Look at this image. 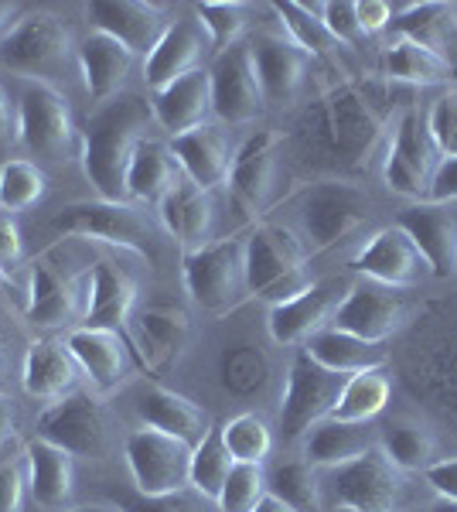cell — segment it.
I'll return each mask as SVG.
<instances>
[{
  "mask_svg": "<svg viewBox=\"0 0 457 512\" xmlns=\"http://www.w3.org/2000/svg\"><path fill=\"white\" fill-rule=\"evenodd\" d=\"M417 89H406L382 79L338 82L318 99L304 130L311 147L324 154L335 168L359 171L369 168L376 154H386L396 123L406 110H413Z\"/></svg>",
  "mask_w": 457,
  "mask_h": 512,
  "instance_id": "obj_1",
  "label": "cell"
},
{
  "mask_svg": "<svg viewBox=\"0 0 457 512\" xmlns=\"http://www.w3.org/2000/svg\"><path fill=\"white\" fill-rule=\"evenodd\" d=\"M154 110L144 96L120 93L99 103L86 120L79 137V158L89 185L103 202H130L127 198V171L137 147L151 137Z\"/></svg>",
  "mask_w": 457,
  "mask_h": 512,
  "instance_id": "obj_2",
  "label": "cell"
},
{
  "mask_svg": "<svg viewBox=\"0 0 457 512\" xmlns=\"http://www.w3.org/2000/svg\"><path fill=\"white\" fill-rule=\"evenodd\" d=\"M72 65H79V48L72 41V31L58 14L35 11L0 38V69L28 82L55 86L69 76Z\"/></svg>",
  "mask_w": 457,
  "mask_h": 512,
  "instance_id": "obj_3",
  "label": "cell"
},
{
  "mask_svg": "<svg viewBox=\"0 0 457 512\" xmlns=\"http://www.w3.org/2000/svg\"><path fill=\"white\" fill-rule=\"evenodd\" d=\"M307 250L301 236L290 226H267L253 229L246 236V284L249 294L267 301L270 308L287 304L294 297H301L307 287L314 284L307 274Z\"/></svg>",
  "mask_w": 457,
  "mask_h": 512,
  "instance_id": "obj_4",
  "label": "cell"
},
{
  "mask_svg": "<svg viewBox=\"0 0 457 512\" xmlns=\"http://www.w3.org/2000/svg\"><path fill=\"white\" fill-rule=\"evenodd\" d=\"M294 216L297 226H290L297 236H301L307 256L324 253L331 246L345 243L352 233H359L369 219V195L362 192L352 181H314L297 192L294 202Z\"/></svg>",
  "mask_w": 457,
  "mask_h": 512,
  "instance_id": "obj_5",
  "label": "cell"
},
{
  "mask_svg": "<svg viewBox=\"0 0 457 512\" xmlns=\"http://www.w3.org/2000/svg\"><path fill=\"white\" fill-rule=\"evenodd\" d=\"M403 495V468H396L379 444L348 465L321 472L324 512H396L403 506Z\"/></svg>",
  "mask_w": 457,
  "mask_h": 512,
  "instance_id": "obj_6",
  "label": "cell"
},
{
  "mask_svg": "<svg viewBox=\"0 0 457 512\" xmlns=\"http://www.w3.org/2000/svg\"><path fill=\"white\" fill-rule=\"evenodd\" d=\"M185 287L191 301L209 315H229L249 294L246 284V236H226L185 253Z\"/></svg>",
  "mask_w": 457,
  "mask_h": 512,
  "instance_id": "obj_7",
  "label": "cell"
},
{
  "mask_svg": "<svg viewBox=\"0 0 457 512\" xmlns=\"http://www.w3.org/2000/svg\"><path fill=\"white\" fill-rule=\"evenodd\" d=\"M444 161L434 134L427 127V113L420 106L406 110L396 123L393 137L382 154V181L393 188L396 195L413 198V202H427L434 175Z\"/></svg>",
  "mask_w": 457,
  "mask_h": 512,
  "instance_id": "obj_8",
  "label": "cell"
},
{
  "mask_svg": "<svg viewBox=\"0 0 457 512\" xmlns=\"http://www.w3.org/2000/svg\"><path fill=\"white\" fill-rule=\"evenodd\" d=\"M18 137L31 158L45 164L72 161L79 147L69 99L45 82H28L18 99Z\"/></svg>",
  "mask_w": 457,
  "mask_h": 512,
  "instance_id": "obj_9",
  "label": "cell"
},
{
  "mask_svg": "<svg viewBox=\"0 0 457 512\" xmlns=\"http://www.w3.org/2000/svg\"><path fill=\"white\" fill-rule=\"evenodd\" d=\"M345 383L348 376L331 373V369L318 366L311 355L297 352V359L290 362V373H287L284 403H280V434H284V441L287 444L304 441V434L314 424L328 420L338 396L345 390Z\"/></svg>",
  "mask_w": 457,
  "mask_h": 512,
  "instance_id": "obj_10",
  "label": "cell"
},
{
  "mask_svg": "<svg viewBox=\"0 0 457 512\" xmlns=\"http://www.w3.org/2000/svg\"><path fill=\"white\" fill-rule=\"evenodd\" d=\"M212 117L226 127H246L267 110V96H263L260 69H256V55L249 38L229 45L226 52L215 55L212 69Z\"/></svg>",
  "mask_w": 457,
  "mask_h": 512,
  "instance_id": "obj_11",
  "label": "cell"
},
{
  "mask_svg": "<svg viewBox=\"0 0 457 512\" xmlns=\"http://www.w3.org/2000/svg\"><path fill=\"white\" fill-rule=\"evenodd\" d=\"M52 229L62 236H86L99 243L120 246L137 256H147L151 222L134 202H72L55 212Z\"/></svg>",
  "mask_w": 457,
  "mask_h": 512,
  "instance_id": "obj_12",
  "label": "cell"
},
{
  "mask_svg": "<svg viewBox=\"0 0 457 512\" xmlns=\"http://www.w3.org/2000/svg\"><path fill=\"white\" fill-rule=\"evenodd\" d=\"M191 444L154 427H140L123 444V458L140 495H168L191 489Z\"/></svg>",
  "mask_w": 457,
  "mask_h": 512,
  "instance_id": "obj_13",
  "label": "cell"
},
{
  "mask_svg": "<svg viewBox=\"0 0 457 512\" xmlns=\"http://www.w3.org/2000/svg\"><path fill=\"white\" fill-rule=\"evenodd\" d=\"M86 284L89 270L82 277L62 270V263L55 260V250L41 253L31 263V280H28V304H24V318L35 332H55L72 321H82L86 315Z\"/></svg>",
  "mask_w": 457,
  "mask_h": 512,
  "instance_id": "obj_14",
  "label": "cell"
},
{
  "mask_svg": "<svg viewBox=\"0 0 457 512\" xmlns=\"http://www.w3.org/2000/svg\"><path fill=\"white\" fill-rule=\"evenodd\" d=\"M99 400L103 396L76 390L48 403V410L38 417V437L65 448L72 458H99L106 451V437H110Z\"/></svg>",
  "mask_w": 457,
  "mask_h": 512,
  "instance_id": "obj_15",
  "label": "cell"
},
{
  "mask_svg": "<svg viewBox=\"0 0 457 512\" xmlns=\"http://www.w3.org/2000/svg\"><path fill=\"white\" fill-rule=\"evenodd\" d=\"M69 352L76 355L82 376L93 383L96 396H113L116 390L144 373V362L130 345L127 332H99V328H76L65 338Z\"/></svg>",
  "mask_w": 457,
  "mask_h": 512,
  "instance_id": "obj_16",
  "label": "cell"
},
{
  "mask_svg": "<svg viewBox=\"0 0 457 512\" xmlns=\"http://www.w3.org/2000/svg\"><path fill=\"white\" fill-rule=\"evenodd\" d=\"M410 318V301L406 291L396 287H382L376 280H352L348 297L338 308L331 328H342L348 335H359L365 342H379L386 345Z\"/></svg>",
  "mask_w": 457,
  "mask_h": 512,
  "instance_id": "obj_17",
  "label": "cell"
},
{
  "mask_svg": "<svg viewBox=\"0 0 457 512\" xmlns=\"http://www.w3.org/2000/svg\"><path fill=\"white\" fill-rule=\"evenodd\" d=\"M277 147L280 137L273 130H256L243 140V147L232 158L229 171V195L239 205V212L246 216H263L273 205L277 195V175H280V161H277Z\"/></svg>",
  "mask_w": 457,
  "mask_h": 512,
  "instance_id": "obj_18",
  "label": "cell"
},
{
  "mask_svg": "<svg viewBox=\"0 0 457 512\" xmlns=\"http://www.w3.org/2000/svg\"><path fill=\"white\" fill-rule=\"evenodd\" d=\"M352 270L365 280H376L382 287L410 291L423 277H430V267L423 260L420 246L400 226L379 229L359 253L352 256Z\"/></svg>",
  "mask_w": 457,
  "mask_h": 512,
  "instance_id": "obj_19",
  "label": "cell"
},
{
  "mask_svg": "<svg viewBox=\"0 0 457 512\" xmlns=\"http://www.w3.org/2000/svg\"><path fill=\"white\" fill-rule=\"evenodd\" d=\"M348 287L352 280L345 277H328L311 284L301 297L287 304H277L270 308V335L277 345H304L307 338H314L324 328H331L338 308L348 297Z\"/></svg>",
  "mask_w": 457,
  "mask_h": 512,
  "instance_id": "obj_20",
  "label": "cell"
},
{
  "mask_svg": "<svg viewBox=\"0 0 457 512\" xmlns=\"http://www.w3.org/2000/svg\"><path fill=\"white\" fill-rule=\"evenodd\" d=\"M86 18L99 35H110L134 55H151V48L168 31V7L154 0H96L86 7Z\"/></svg>",
  "mask_w": 457,
  "mask_h": 512,
  "instance_id": "obj_21",
  "label": "cell"
},
{
  "mask_svg": "<svg viewBox=\"0 0 457 512\" xmlns=\"http://www.w3.org/2000/svg\"><path fill=\"white\" fill-rule=\"evenodd\" d=\"M256 55V69H260L263 96L267 106H290L307 86V72H311V55L301 45H294L284 28L280 31H260L249 38Z\"/></svg>",
  "mask_w": 457,
  "mask_h": 512,
  "instance_id": "obj_22",
  "label": "cell"
},
{
  "mask_svg": "<svg viewBox=\"0 0 457 512\" xmlns=\"http://www.w3.org/2000/svg\"><path fill=\"white\" fill-rule=\"evenodd\" d=\"M127 338L147 373L164 376L185 355L191 342V325L185 311L178 308H144L134 311V318H130Z\"/></svg>",
  "mask_w": 457,
  "mask_h": 512,
  "instance_id": "obj_23",
  "label": "cell"
},
{
  "mask_svg": "<svg viewBox=\"0 0 457 512\" xmlns=\"http://www.w3.org/2000/svg\"><path fill=\"white\" fill-rule=\"evenodd\" d=\"M396 226L420 246L430 277L457 274V202H413Z\"/></svg>",
  "mask_w": 457,
  "mask_h": 512,
  "instance_id": "obj_24",
  "label": "cell"
},
{
  "mask_svg": "<svg viewBox=\"0 0 457 512\" xmlns=\"http://www.w3.org/2000/svg\"><path fill=\"white\" fill-rule=\"evenodd\" d=\"M212 41L205 35L202 21L198 18H178L168 24V31L161 35V41L151 48V55L144 59V79L147 86L164 89L171 82L191 76V72L202 69V59L209 55Z\"/></svg>",
  "mask_w": 457,
  "mask_h": 512,
  "instance_id": "obj_25",
  "label": "cell"
},
{
  "mask_svg": "<svg viewBox=\"0 0 457 512\" xmlns=\"http://www.w3.org/2000/svg\"><path fill=\"white\" fill-rule=\"evenodd\" d=\"M157 216L161 226L168 229V236L178 239V246L185 253H195L202 246L215 243L212 226H215V202L212 192L198 188L195 181H188L181 175L178 185L157 202Z\"/></svg>",
  "mask_w": 457,
  "mask_h": 512,
  "instance_id": "obj_26",
  "label": "cell"
},
{
  "mask_svg": "<svg viewBox=\"0 0 457 512\" xmlns=\"http://www.w3.org/2000/svg\"><path fill=\"white\" fill-rule=\"evenodd\" d=\"M168 144H171L174 158H178L181 175L188 181H195L198 188L212 192V188H222L229 181L236 151H232L229 134L222 127L205 123V127H195L181 137H171Z\"/></svg>",
  "mask_w": 457,
  "mask_h": 512,
  "instance_id": "obj_27",
  "label": "cell"
},
{
  "mask_svg": "<svg viewBox=\"0 0 457 512\" xmlns=\"http://www.w3.org/2000/svg\"><path fill=\"white\" fill-rule=\"evenodd\" d=\"M137 414L144 420V427L181 437L191 448H198L215 427L209 410H205L202 403H195L191 396L174 393L168 386H157V383H147L144 390H140Z\"/></svg>",
  "mask_w": 457,
  "mask_h": 512,
  "instance_id": "obj_28",
  "label": "cell"
},
{
  "mask_svg": "<svg viewBox=\"0 0 457 512\" xmlns=\"http://www.w3.org/2000/svg\"><path fill=\"white\" fill-rule=\"evenodd\" d=\"M137 287L134 280L123 274L116 263L99 260L89 267L86 284V315L82 328H99V332H127L130 318H134Z\"/></svg>",
  "mask_w": 457,
  "mask_h": 512,
  "instance_id": "obj_29",
  "label": "cell"
},
{
  "mask_svg": "<svg viewBox=\"0 0 457 512\" xmlns=\"http://www.w3.org/2000/svg\"><path fill=\"white\" fill-rule=\"evenodd\" d=\"M79 362L69 352L65 342H52V338H41L31 342V349L24 352V369H21V383L28 396H35L41 403H55L62 396L79 390Z\"/></svg>",
  "mask_w": 457,
  "mask_h": 512,
  "instance_id": "obj_30",
  "label": "cell"
},
{
  "mask_svg": "<svg viewBox=\"0 0 457 512\" xmlns=\"http://www.w3.org/2000/svg\"><path fill=\"white\" fill-rule=\"evenodd\" d=\"M154 120L168 130L171 137H181L195 127H205L212 117V79L209 69H198L191 76L157 89L151 99Z\"/></svg>",
  "mask_w": 457,
  "mask_h": 512,
  "instance_id": "obj_31",
  "label": "cell"
},
{
  "mask_svg": "<svg viewBox=\"0 0 457 512\" xmlns=\"http://www.w3.org/2000/svg\"><path fill=\"white\" fill-rule=\"evenodd\" d=\"M72 454L58 444L35 437L24 444V465H28V492L38 506L45 509H62L72 499L76 489V465Z\"/></svg>",
  "mask_w": 457,
  "mask_h": 512,
  "instance_id": "obj_32",
  "label": "cell"
},
{
  "mask_svg": "<svg viewBox=\"0 0 457 512\" xmlns=\"http://www.w3.org/2000/svg\"><path fill=\"white\" fill-rule=\"evenodd\" d=\"M134 59L127 45H120L110 35H99L93 31L86 41L79 45V72L82 82H86V93L96 99V103H106V99L120 96L123 86H127L130 72H134Z\"/></svg>",
  "mask_w": 457,
  "mask_h": 512,
  "instance_id": "obj_33",
  "label": "cell"
},
{
  "mask_svg": "<svg viewBox=\"0 0 457 512\" xmlns=\"http://www.w3.org/2000/svg\"><path fill=\"white\" fill-rule=\"evenodd\" d=\"M393 31L440 55L457 79V4H403L396 7Z\"/></svg>",
  "mask_w": 457,
  "mask_h": 512,
  "instance_id": "obj_34",
  "label": "cell"
},
{
  "mask_svg": "<svg viewBox=\"0 0 457 512\" xmlns=\"http://www.w3.org/2000/svg\"><path fill=\"white\" fill-rule=\"evenodd\" d=\"M379 444V431L369 424H345V420H321L304 434V461L318 472L338 468L362 458L369 448Z\"/></svg>",
  "mask_w": 457,
  "mask_h": 512,
  "instance_id": "obj_35",
  "label": "cell"
},
{
  "mask_svg": "<svg viewBox=\"0 0 457 512\" xmlns=\"http://www.w3.org/2000/svg\"><path fill=\"white\" fill-rule=\"evenodd\" d=\"M301 352L311 355L318 366L331 369V373H342V376L379 369V366H386V359H389L386 345L365 342V338L348 335L342 328H324V332H318L314 338H307L301 345Z\"/></svg>",
  "mask_w": 457,
  "mask_h": 512,
  "instance_id": "obj_36",
  "label": "cell"
},
{
  "mask_svg": "<svg viewBox=\"0 0 457 512\" xmlns=\"http://www.w3.org/2000/svg\"><path fill=\"white\" fill-rule=\"evenodd\" d=\"M178 181H181V168H178V158H174L171 144L168 140L147 137L144 144L137 147L134 161H130L127 198L134 205H157Z\"/></svg>",
  "mask_w": 457,
  "mask_h": 512,
  "instance_id": "obj_37",
  "label": "cell"
},
{
  "mask_svg": "<svg viewBox=\"0 0 457 512\" xmlns=\"http://www.w3.org/2000/svg\"><path fill=\"white\" fill-rule=\"evenodd\" d=\"M382 76L396 86L406 89H423V86H440V82H451L454 69L430 48L417 45V41L396 38L393 45H386L382 52Z\"/></svg>",
  "mask_w": 457,
  "mask_h": 512,
  "instance_id": "obj_38",
  "label": "cell"
},
{
  "mask_svg": "<svg viewBox=\"0 0 457 512\" xmlns=\"http://www.w3.org/2000/svg\"><path fill=\"white\" fill-rule=\"evenodd\" d=\"M389 396H393V379L386 369H365V373L348 376L342 396H338L331 420H345V424H372L382 410H386Z\"/></svg>",
  "mask_w": 457,
  "mask_h": 512,
  "instance_id": "obj_39",
  "label": "cell"
},
{
  "mask_svg": "<svg viewBox=\"0 0 457 512\" xmlns=\"http://www.w3.org/2000/svg\"><path fill=\"white\" fill-rule=\"evenodd\" d=\"M379 448L393 458L396 468L403 472H427L437 461V437L420 420L400 417L379 427Z\"/></svg>",
  "mask_w": 457,
  "mask_h": 512,
  "instance_id": "obj_40",
  "label": "cell"
},
{
  "mask_svg": "<svg viewBox=\"0 0 457 512\" xmlns=\"http://www.w3.org/2000/svg\"><path fill=\"white\" fill-rule=\"evenodd\" d=\"M270 492L277 499H284L287 506H294L297 512H324L321 499V472L307 461H280L277 468L267 475Z\"/></svg>",
  "mask_w": 457,
  "mask_h": 512,
  "instance_id": "obj_41",
  "label": "cell"
},
{
  "mask_svg": "<svg viewBox=\"0 0 457 512\" xmlns=\"http://www.w3.org/2000/svg\"><path fill=\"white\" fill-rule=\"evenodd\" d=\"M232 465H236V461H232L226 441H222V424H215L209 437L191 451V489L198 495H205L209 502H219L222 485H226Z\"/></svg>",
  "mask_w": 457,
  "mask_h": 512,
  "instance_id": "obj_42",
  "label": "cell"
},
{
  "mask_svg": "<svg viewBox=\"0 0 457 512\" xmlns=\"http://www.w3.org/2000/svg\"><path fill=\"white\" fill-rule=\"evenodd\" d=\"M273 14L280 18L277 24L284 28V35L294 41V45H301L311 59L338 48V41L331 38V31L324 28V21H321V4H297V0H287V4L273 7Z\"/></svg>",
  "mask_w": 457,
  "mask_h": 512,
  "instance_id": "obj_43",
  "label": "cell"
},
{
  "mask_svg": "<svg viewBox=\"0 0 457 512\" xmlns=\"http://www.w3.org/2000/svg\"><path fill=\"white\" fill-rule=\"evenodd\" d=\"M48 178L35 161L11 158L0 164V209L4 212H28L45 198Z\"/></svg>",
  "mask_w": 457,
  "mask_h": 512,
  "instance_id": "obj_44",
  "label": "cell"
},
{
  "mask_svg": "<svg viewBox=\"0 0 457 512\" xmlns=\"http://www.w3.org/2000/svg\"><path fill=\"white\" fill-rule=\"evenodd\" d=\"M222 441H226L232 461H243V465H263L273 451V431L267 427V420L256 414H236L226 420Z\"/></svg>",
  "mask_w": 457,
  "mask_h": 512,
  "instance_id": "obj_45",
  "label": "cell"
},
{
  "mask_svg": "<svg viewBox=\"0 0 457 512\" xmlns=\"http://www.w3.org/2000/svg\"><path fill=\"white\" fill-rule=\"evenodd\" d=\"M195 18L202 21L205 35L212 41V52H226L229 45L243 41V31L249 24V7L239 0H205L195 4Z\"/></svg>",
  "mask_w": 457,
  "mask_h": 512,
  "instance_id": "obj_46",
  "label": "cell"
},
{
  "mask_svg": "<svg viewBox=\"0 0 457 512\" xmlns=\"http://www.w3.org/2000/svg\"><path fill=\"white\" fill-rule=\"evenodd\" d=\"M270 492V482H267V468L263 465H243L236 461L232 472L222 485V495H219V512H253L256 502Z\"/></svg>",
  "mask_w": 457,
  "mask_h": 512,
  "instance_id": "obj_47",
  "label": "cell"
},
{
  "mask_svg": "<svg viewBox=\"0 0 457 512\" xmlns=\"http://www.w3.org/2000/svg\"><path fill=\"white\" fill-rule=\"evenodd\" d=\"M116 509L120 512H215L219 506L209 502L205 495H198L195 489H181L168 495H116Z\"/></svg>",
  "mask_w": 457,
  "mask_h": 512,
  "instance_id": "obj_48",
  "label": "cell"
},
{
  "mask_svg": "<svg viewBox=\"0 0 457 512\" xmlns=\"http://www.w3.org/2000/svg\"><path fill=\"white\" fill-rule=\"evenodd\" d=\"M24 489H28V465L21 441H14L11 448L0 451V512H21Z\"/></svg>",
  "mask_w": 457,
  "mask_h": 512,
  "instance_id": "obj_49",
  "label": "cell"
},
{
  "mask_svg": "<svg viewBox=\"0 0 457 512\" xmlns=\"http://www.w3.org/2000/svg\"><path fill=\"white\" fill-rule=\"evenodd\" d=\"M222 383L232 393H253L267 383V362L256 349H236L222 359Z\"/></svg>",
  "mask_w": 457,
  "mask_h": 512,
  "instance_id": "obj_50",
  "label": "cell"
},
{
  "mask_svg": "<svg viewBox=\"0 0 457 512\" xmlns=\"http://www.w3.org/2000/svg\"><path fill=\"white\" fill-rule=\"evenodd\" d=\"M427 127L444 158H457V86L447 89L427 110Z\"/></svg>",
  "mask_w": 457,
  "mask_h": 512,
  "instance_id": "obj_51",
  "label": "cell"
},
{
  "mask_svg": "<svg viewBox=\"0 0 457 512\" xmlns=\"http://www.w3.org/2000/svg\"><path fill=\"white\" fill-rule=\"evenodd\" d=\"M321 21L338 45H362L365 41L355 0H328V4H321Z\"/></svg>",
  "mask_w": 457,
  "mask_h": 512,
  "instance_id": "obj_52",
  "label": "cell"
},
{
  "mask_svg": "<svg viewBox=\"0 0 457 512\" xmlns=\"http://www.w3.org/2000/svg\"><path fill=\"white\" fill-rule=\"evenodd\" d=\"M21 263H24L21 229H18V222H14L11 212L0 209V270H4L7 277H14V270H18Z\"/></svg>",
  "mask_w": 457,
  "mask_h": 512,
  "instance_id": "obj_53",
  "label": "cell"
},
{
  "mask_svg": "<svg viewBox=\"0 0 457 512\" xmlns=\"http://www.w3.org/2000/svg\"><path fill=\"white\" fill-rule=\"evenodd\" d=\"M21 144L18 137V106L11 103L7 89L0 86V164L14 158V147Z\"/></svg>",
  "mask_w": 457,
  "mask_h": 512,
  "instance_id": "obj_54",
  "label": "cell"
},
{
  "mask_svg": "<svg viewBox=\"0 0 457 512\" xmlns=\"http://www.w3.org/2000/svg\"><path fill=\"white\" fill-rule=\"evenodd\" d=\"M396 21V4H386V0H362L359 4V24H362V35H382L386 28H393Z\"/></svg>",
  "mask_w": 457,
  "mask_h": 512,
  "instance_id": "obj_55",
  "label": "cell"
},
{
  "mask_svg": "<svg viewBox=\"0 0 457 512\" xmlns=\"http://www.w3.org/2000/svg\"><path fill=\"white\" fill-rule=\"evenodd\" d=\"M427 485L437 492V499L457 502V458H437L434 465L423 472Z\"/></svg>",
  "mask_w": 457,
  "mask_h": 512,
  "instance_id": "obj_56",
  "label": "cell"
},
{
  "mask_svg": "<svg viewBox=\"0 0 457 512\" xmlns=\"http://www.w3.org/2000/svg\"><path fill=\"white\" fill-rule=\"evenodd\" d=\"M427 202H457V158L440 161Z\"/></svg>",
  "mask_w": 457,
  "mask_h": 512,
  "instance_id": "obj_57",
  "label": "cell"
},
{
  "mask_svg": "<svg viewBox=\"0 0 457 512\" xmlns=\"http://www.w3.org/2000/svg\"><path fill=\"white\" fill-rule=\"evenodd\" d=\"M18 441V414H14V403L0 393V451L11 448Z\"/></svg>",
  "mask_w": 457,
  "mask_h": 512,
  "instance_id": "obj_58",
  "label": "cell"
},
{
  "mask_svg": "<svg viewBox=\"0 0 457 512\" xmlns=\"http://www.w3.org/2000/svg\"><path fill=\"white\" fill-rule=\"evenodd\" d=\"M253 512H297V509H294V506H287L284 499H277L273 492H267L260 502H256V509H253Z\"/></svg>",
  "mask_w": 457,
  "mask_h": 512,
  "instance_id": "obj_59",
  "label": "cell"
},
{
  "mask_svg": "<svg viewBox=\"0 0 457 512\" xmlns=\"http://www.w3.org/2000/svg\"><path fill=\"white\" fill-rule=\"evenodd\" d=\"M21 14V4H0V38L11 31V21Z\"/></svg>",
  "mask_w": 457,
  "mask_h": 512,
  "instance_id": "obj_60",
  "label": "cell"
},
{
  "mask_svg": "<svg viewBox=\"0 0 457 512\" xmlns=\"http://www.w3.org/2000/svg\"><path fill=\"white\" fill-rule=\"evenodd\" d=\"M427 512H457V502H451V499H437Z\"/></svg>",
  "mask_w": 457,
  "mask_h": 512,
  "instance_id": "obj_61",
  "label": "cell"
},
{
  "mask_svg": "<svg viewBox=\"0 0 457 512\" xmlns=\"http://www.w3.org/2000/svg\"><path fill=\"white\" fill-rule=\"evenodd\" d=\"M69 512H120V509H113V506H76Z\"/></svg>",
  "mask_w": 457,
  "mask_h": 512,
  "instance_id": "obj_62",
  "label": "cell"
},
{
  "mask_svg": "<svg viewBox=\"0 0 457 512\" xmlns=\"http://www.w3.org/2000/svg\"><path fill=\"white\" fill-rule=\"evenodd\" d=\"M7 287H11V277H7V274H4V270H0V294H4V291H7Z\"/></svg>",
  "mask_w": 457,
  "mask_h": 512,
  "instance_id": "obj_63",
  "label": "cell"
},
{
  "mask_svg": "<svg viewBox=\"0 0 457 512\" xmlns=\"http://www.w3.org/2000/svg\"><path fill=\"white\" fill-rule=\"evenodd\" d=\"M0 362H4V355H0Z\"/></svg>",
  "mask_w": 457,
  "mask_h": 512,
  "instance_id": "obj_64",
  "label": "cell"
}]
</instances>
